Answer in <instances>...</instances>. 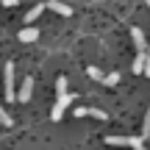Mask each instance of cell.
Listing matches in <instances>:
<instances>
[{
    "instance_id": "1",
    "label": "cell",
    "mask_w": 150,
    "mask_h": 150,
    "mask_svg": "<svg viewBox=\"0 0 150 150\" xmlns=\"http://www.w3.org/2000/svg\"><path fill=\"white\" fill-rule=\"evenodd\" d=\"M3 95H6V100L8 103H14L17 100V89H14V64H6L3 67Z\"/></svg>"
},
{
    "instance_id": "2",
    "label": "cell",
    "mask_w": 150,
    "mask_h": 150,
    "mask_svg": "<svg viewBox=\"0 0 150 150\" xmlns=\"http://www.w3.org/2000/svg\"><path fill=\"white\" fill-rule=\"evenodd\" d=\"M108 147H134V150H145L142 147V136H108Z\"/></svg>"
},
{
    "instance_id": "3",
    "label": "cell",
    "mask_w": 150,
    "mask_h": 150,
    "mask_svg": "<svg viewBox=\"0 0 150 150\" xmlns=\"http://www.w3.org/2000/svg\"><path fill=\"white\" fill-rule=\"evenodd\" d=\"M72 100H75V95H70V92H64V95H59V100H56L53 111H50V120H53V122H59V120L64 117V108L70 106Z\"/></svg>"
},
{
    "instance_id": "4",
    "label": "cell",
    "mask_w": 150,
    "mask_h": 150,
    "mask_svg": "<svg viewBox=\"0 0 150 150\" xmlns=\"http://www.w3.org/2000/svg\"><path fill=\"white\" fill-rule=\"evenodd\" d=\"M131 39H134V47L139 53H147V39H145V31L142 28H131Z\"/></svg>"
},
{
    "instance_id": "5",
    "label": "cell",
    "mask_w": 150,
    "mask_h": 150,
    "mask_svg": "<svg viewBox=\"0 0 150 150\" xmlns=\"http://www.w3.org/2000/svg\"><path fill=\"white\" fill-rule=\"evenodd\" d=\"M31 95H33V78H25V81H22V86L17 89V100H20V103H28V100H31Z\"/></svg>"
},
{
    "instance_id": "6",
    "label": "cell",
    "mask_w": 150,
    "mask_h": 150,
    "mask_svg": "<svg viewBox=\"0 0 150 150\" xmlns=\"http://www.w3.org/2000/svg\"><path fill=\"white\" fill-rule=\"evenodd\" d=\"M17 39H20V42H36V39H39V28H33V25L22 28V31L17 33Z\"/></svg>"
},
{
    "instance_id": "7",
    "label": "cell",
    "mask_w": 150,
    "mask_h": 150,
    "mask_svg": "<svg viewBox=\"0 0 150 150\" xmlns=\"http://www.w3.org/2000/svg\"><path fill=\"white\" fill-rule=\"evenodd\" d=\"M45 6H47L50 11H56V14H61V17H70L72 14L70 6H67V3H59V0H50V3H45Z\"/></svg>"
},
{
    "instance_id": "8",
    "label": "cell",
    "mask_w": 150,
    "mask_h": 150,
    "mask_svg": "<svg viewBox=\"0 0 150 150\" xmlns=\"http://www.w3.org/2000/svg\"><path fill=\"white\" fill-rule=\"evenodd\" d=\"M45 8H47L45 3H36V6H33V8H31V11L25 14V22H36V20H39V14H42Z\"/></svg>"
},
{
    "instance_id": "9",
    "label": "cell",
    "mask_w": 150,
    "mask_h": 150,
    "mask_svg": "<svg viewBox=\"0 0 150 150\" xmlns=\"http://www.w3.org/2000/svg\"><path fill=\"white\" fill-rule=\"evenodd\" d=\"M86 75H89L92 81H103V78H106V75L100 72V67H86Z\"/></svg>"
},
{
    "instance_id": "10",
    "label": "cell",
    "mask_w": 150,
    "mask_h": 150,
    "mask_svg": "<svg viewBox=\"0 0 150 150\" xmlns=\"http://www.w3.org/2000/svg\"><path fill=\"white\" fill-rule=\"evenodd\" d=\"M86 117H95V120H106L108 114H106V111H100V108H86Z\"/></svg>"
},
{
    "instance_id": "11",
    "label": "cell",
    "mask_w": 150,
    "mask_h": 150,
    "mask_svg": "<svg viewBox=\"0 0 150 150\" xmlns=\"http://www.w3.org/2000/svg\"><path fill=\"white\" fill-rule=\"evenodd\" d=\"M145 56H147V53H139V56H136V61H134V72H142V70H145Z\"/></svg>"
},
{
    "instance_id": "12",
    "label": "cell",
    "mask_w": 150,
    "mask_h": 150,
    "mask_svg": "<svg viewBox=\"0 0 150 150\" xmlns=\"http://www.w3.org/2000/svg\"><path fill=\"white\" fill-rule=\"evenodd\" d=\"M142 139H147V136H150V108H147V117H145V125H142Z\"/></svg>"
},
{
    "instance_id": "13",
    "label": "cell",
    "mask_w": 150,
    "mask_h": 150,
    "mask_svg": "<svg viewBox=\"0 0 150 150\" xmlns=\"http://www.w3.org/2000/svg\"><path fill=\"white\" fill-rule=\"evenodd\" d=\"M0 125H14V120L8 117V111H6L3 106H0Z\"/></svg>"
},
{
    "instance_id": "14",
    "label": "cell",
    "mask_w": 150,
    "mask_h": 150,
    "mask_svg": "<svg viewBox=\"0 0 150 150\" xmlns=\"http://www.w3.org/2000/svg\"><path fill=\"white\" fill-rule=\"evenodd\" d=\"M56 92H59V95L67 92V78H64V75H59V81H56Z\"/></svg>"
},
{
    "instance_id": "15",
    "label": "cell",
    "mask_w": 150,
    "mask_h": 150,
    "mask_svg": "<svg viewBox=\"0 0 150 150\" xmlns=\"http://www.w3.org/2000/svg\"><path fill=\"white\" fill-rule=\"evenodd\" d=\"M117 81H120V75H117V72H111V75H106V78H103V83H106V86H114Z\"/></svg>"
},
{
    "instance_id": "16",
    "label": "cell",
    "mask_w": 150,
    "mask_h": 150,
    "mask_svg": "<svg viewBox=\"0 0 150 150\" xmlns=\"http://www.w3.org/2000/svg\"><path fill=\"white\" fill-rule=\"evenodd\" d=\"M72 114H75V117L81 120V117H86V108H83V106H78V108H75V111H72Z\"/></svg>"
},
{
    "instance_id": "17",
    "label": "cell",
    "mask_w": 150,
    "mask_h": 150,
    "mask_svg": "<svg viewBox=\"0 0 150 150\" xmlns=\"http://www.w3.org/2000/svg\"><path fill=\"white\" fill-rule=\"evenodd\" d=\"M20 0H0V6H6V8H11V6H17Z\"/></svg>"
},
{
    "instance_id": "18",
    "label": "cell",
    "mask_w": 150,
    "mask_h": 150,
    "mask_svg": "<svg viewBox=\"0 0 150 150\" xmlns=\"http://www.w3.org/2000/svg\"><path fill=\"white\" fill-rule=\"evenodd\" d=\"M142 72H145L147 78H150V56H145V70H142Z\"/></svg>"
},
{
    "instance_id": "19",
    "label": "cell",
    "mask_w": 150,
    "mask_h": 150,
    "mask_svg": "<svg viewBox=\"0 0 150 150\" xmlns=\"http://www.w3.org/2000/svg\"><path fill=\"white\" fill-rule=\"evenodd\" d=\"M147 56H150V45H147Z\"/></svg>"
},
{
    "instance_id": "20",
    "label": "cell",
    "mask_w": 150,
    "mask_h": 150,
    "mask_svg": "<svg viewBox=\"0 0 150 150\" xmlns=\"http://www.w3.org/2000/svg\"><path fill=\"white\" fill-rule=\"evenodd\" d=\"M103 150H114V147H103Z\"/></svg>"
},
{
    "instance_id": "21",
    "label": "cell",
    "mask_w": 150,
    "mask_h": 150,
    "mask_svg": "<svg viewBox=\"0 0 150 150\" xmlns=\"http://www.w3.org/2000/svg\"><path fill=\"white\" fill-rule=\"evenodd\" d=\"M147 6H150V0H147Z\"/></svg>"
}]
</instances>
